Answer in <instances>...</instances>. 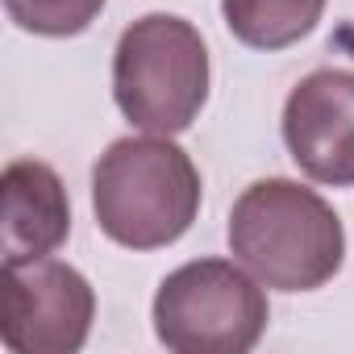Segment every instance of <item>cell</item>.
<instances>
[{"label":"cell","instance_id":"cell-1","mask_svg":"<svg viewBox=\"0 0 354 354\" xmlns=\"http://www.w3.org/2000/svg\"><path fill=\"white\" fill-rule=\"evenodd\" d=\"M230 250L263 288L317 292L346 263V230L325 196L275 175L234 201Z\"/></svg>","mask_w":354,"mask_h":354},{"label":"cell","instance_id":"cell-2","mask_svg":"<svg viewBox=\"0 0 354 354\" xmlns=\"http://www.w3.org/2000/svg\"><path fill=\"white\" fill-rule=\"evenodd\" d=\"M92 213L125 250L171 246L201 213V171L167 133L117 138L92 167Z\"/></svg>","mask_w":354,"mask_h":354},{"label":"cell","instance_id":"cell-3","mask_svg":"<svg viewBox=\"0 0 354 354\" xmlns=\"http://www.w3.org/2000/svg\"><path fill=\"white\" fill-rule=\"evenodd\" d=\"M113 100L146 133H184L209 100V46L175 13H146L117 38Z\"/></svg>","mask_w":354,"mask_h":354},{"label":"cell","instance_id":"cell-4","mask_svg":"<svg viewBox=\"0 0 354 354\" xmlns=\"http://www.w3.org/2000/svg\"><path fill=\"white\" fill-rule=\"evenodd\" d=\"M154 333L175 354H246L267 333L263 283L230 259L175 267L154 292Z\"/></svg>","mask_w":354,"mask_h":354},{"label":"cell","instance_id":"cell-5","mask_svg":"<svg viewBox=\"0 0 354 354\" xmlns=\"http://www.w3.org/2000/svg\"><path fill=\"white\" fill-rule=\"evenodd\" d=\"M96 317L92 283L59 259L5 263V321L0 337L17 354H75Z\"/></svg>","mask_w":354,"mask_h":354},{"label":"cell","instance_id":"cell-6","mask_svg":"<svg viewBox=\"0 0 354 354\" xmlns=\"http://www.w3.org/2000/svg\"><path fill=\"white\" fill-rule=\"evenodd\" d=\"M283 142L308 180L354 188V71L321 67L304 75L283 104Z\"/></svg>","mask_w":354,"mask_h":354},{"label":"cell","instance_id":"cell-7","mask_svg":"<svg viewBox=\"0 0 354 354\" xmlns=\"http://www.w3.org/2000/svg\"><path fill=\"white\" fill-rule=\"evenodd\" d=\"M0 246L5 263L55 254L71 234V201L59 171L38 158H13L0 175Z\"/></svg>","mask_w":354,"mask_h":354},{"label":"cell","instance_id":"cell-8","mask_svg":"<svg viewBox=\"0 0 354 354\" xmlns=\"http://www.w3.org/2000/svg\"><path fill=\"white\" fill-rule=\"evenodd\" d=\"M230 34L250 50H283L321 26L325 0H221Z\"/></svg>","mask_w":354,"mask_h":354},{"label":"cell","instance_id":"cell-9","mask_svg":"<svg viewBox=\"0 0 354 354\" xmlns=\"http://www.w3.org/2000/svg\"><path fill=\"white\" fill-rule=\"evenodd\" d=\"M5 13L26 34L75 38L104 13V0H5Z\"/></svg>","mask_w":354,"mask_h":354}]
</instances>
